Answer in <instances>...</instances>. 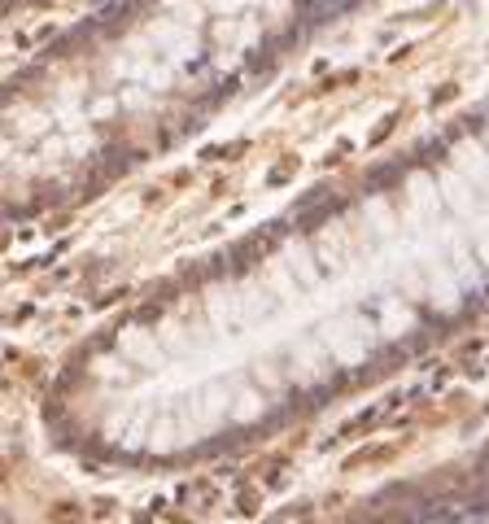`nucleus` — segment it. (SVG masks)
Returning <instances> with one entry per match:
<instances>
[{"label": "nucleus", "mask_w": 489, "mask_h": 524, "mask_svg": "<svg viewBox=\"0 0 489 524\" xmlns=\"http://www.w3.org/2000/svg\"><path fill=\"white\" fill-rule=\"evenodd\" d=\"M437 188H441V201H446L455 214H463V219H472L476 214V197H472V188H468V180L450 166V171H441V180H437Z\"/></svg>", "instance_id": "f257e3e1"}, {"label": "nucleus", "mask_w": 489, "mask_h": 524, "mask_svg": "<svg viewBox=\"0 0 489 524\" xmlns=\"http://www.w3.org/2000/svg\"><path fill=\"white\" fill-rule=\"evenodd\" d=\"M455 171L463 175V180H472V184L489 180V158H485V149L476 145V140H459V145H455Z\"/></svg>", "instance_id": "f03ea898"}, {"label": "nucleus", "mask_w": 489, "mask_h": 524, "mask_svg": "<svg viewBox=\"0 0 489 524\" xmlns=\"http://www.w3.org/2000/svg\"><path fill=\"white\" fill-rule=\"evenodd\" d=\"M324 341H328V350L337 354V359H341L345 367H354V363H363V359H367V345H363L359 337H350V328H345V324H328Z\"/></svg>", "instance_id": "7ed1b4c3"}, {"label": "nucleus", "mask_w": 489, "mask_h": 524, "mask_svg": "<svg viewBox=\"0 0 489 524\" xmlns=\"http://www.w3.org/2000/svg\"><path fill=\"white\" fill-rule=\"evenodd\" d=\"M123 350H127V354H131V359H136V363H149V367L162 359L158 341H153L149 332H140V328H127V332H123Z\"/></svg>", "instance_id": "20e7f679"}, {"label": "nucleus", "mask_w": 489, "mask_h": 524, "mask_svg": "<svg viewBox=\"0 0 489 524\" xmlns=\"http://www.w3.org/2000/svg\"><path fill=\"white\" fill-rule=\"evenodd\" d=\"M258 415H262V393L245 389L241 398H236V420H258Z\"/></svg>", "instance_id": "39448f33"}, {"label": "nucleus", "mask_w": 489, "mask_h": 524, "mask_svg": "<svg viewBox=\"0 0 489 524\" xmlns=\"http://www.w3.org/2000/svg\"><path fill=\"white\" fill-rule=\"evenodd\" d=\"M411 324V315L402 311V306H393V311H385V332H393V328H407Z\"/></svg>", "instance_id": "423d86ee"}, {"label": "nucleus", "mask_w": 489, "mask_h": 524, "mask_svg": "<svg viewBox=\"0 0 489 524\" xmlns=\"http://www.w3.org/2000/svg\"><path fill=\"white\" fill-rule=\"evenodd\" d=\"M476 254H481V262L489 267V232H481V236H476Z\"/></svg>", "instance_id": "0eeeda50"}]
</instances>
